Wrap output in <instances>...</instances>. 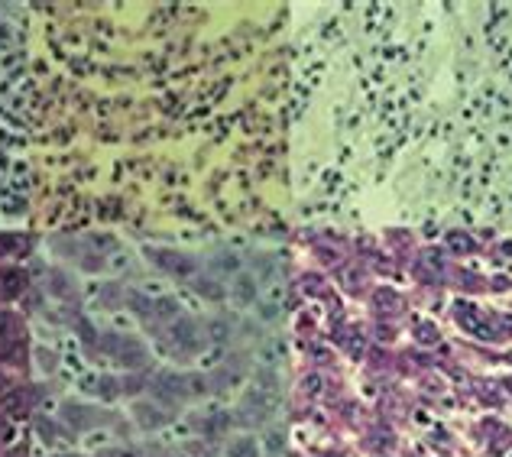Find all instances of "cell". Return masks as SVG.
<instances>
[{
    "instance_id": "cell-1",
    "label": "cell",
    "mask_w": 512,
    "mask_h": 457,
    "mask_svg": "<svg viewBox=\"0 0 512 457\" xmlns=\"http://www.w3.org/2000/svg\"><path fill=\"white\" fill-rule=\"evenodd\" d=\"M292 7L26 4L30 221L137 240L269 237L292 208Z\"/></svg>"
},
{
    "instance_id": "cell-2",
    "label": "cell",
    "mask_w": 512,
    "mask_h": 457,
    "mask_svg": "<svg viewBox=\"0 0 512 457\" xmlns=\"http://www.w3.org/2000/svg\"><path fill=\"white\" fill-rule=\"evenodd\" d=\"M302 218L512 221V7L338 4L292 17Z\"/></svg>"
}]
</instances>
